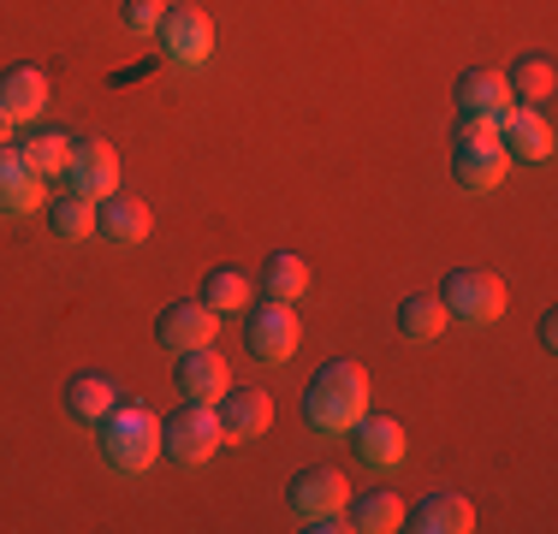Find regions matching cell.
<instances>
[{
	"label": "cell",
	"mask_w": 558,
	"mask_h": 534,
	"mask_svg": "<svg viewBox=\"0 0 558 534\" xmlns=\"http://www.w3.org/2000/svg\"><path fill=\"white\" fill-rule=\"evenodd\" d=\"M404 529H416V534H470L475 529V505L463 499V493H428L416 511L404 505Z\"/></svg>",
	"instance_id": "obj_17"
},
{
	"label": "cell",
	"mask_w": 558,
	"mask_h": 534,
	"mask_svg": "<svg viewBox=\"0 0 558 534\" xmlns=\"http://www.w3.org/2000/svg\"><path fill=\"white\" fill-rule=\"evenodd\" d=\"M344 523L363 529V534H392V529H404V499L392 487L356 493V499H344Z\"/></svg>",
	"instance_id": "obj_21"
},
{
	"label": "cell",
	"mask_w": 558,
	"mask_h": 534,
	"mask_svg": "<svg viewBox=\"0 0 558 534\" xmlns=\"http://www.w3.org/2000/svg\"><path fill=\"white\" fill-rule=\"evenodd\" d=\"M344 499H351V487H344V475L333 463H315V470H298L286 487V505L298 523H315V517H333L344 511Z\"/></svg>",
	"instance_id": "obj_8"
},
{
	"label": "cell",
	"mask_w": 558,
	"mask_h": 534,
	"mask_svg": "<svg viewBox=\"0 0 558 534\" xmlns=\"http://www.w3.org/2000/svg\"><path fill=\"white\" fill-rule=\"evenodd\" d=\"M43 107H48V77L36 72V65H7V72H0V119L31 125Z\"/></svg>",
	"instance_id": "obj_18"
},
{
	"label": "cell",
	"mask_w": 558,
	"mask_h": 534,
	"mask_svg": "<svg viewBox=\"0 0 558 534\" xmlns=\"http://www.w3.org/2000/svg\"><path fill=\"white\" fill-rule=\"evenodd\" d=\"M119 404V380L113 374H72L65 380V416H72L77 427H101V416Z\"/></svg>",
	"instance_id": "obj_20"
},
{
	"label": "cell",
	"mask_w": 558,
	"mask_h": 534,
	"mask_svg": "<svg viewBox=\"0 0 558 534\" xmlns=\"http://www.w3.org/2000/svg\"><path fill=\"white\" fill-rule=\"evenodd\" d=\"M149 232H155L149 203H137V196H119V191L96 203V238H108V244L131 250V244H143Z\"/></svg>",
	"instance_id": "obj_14"
},
{
	"label": "cell",
	"mask_w": 558,
	"mask_h": 534,
	"mask_svg": "<svg viewBox=\"0 0 558 534\" xmlns=\"http://www.w3.org/2000/svg\"><path fill=\"white\" fill-rule=\"evenodd\" d=\"M48 226H54L60 238H72V244L96 238V196H84V191H60L54 203H48Z\"/></svg>",
	"instance_id": "obj_25"
},
{
	"label": "cell",
	"mask_w": 558,
	"mask_h": 534,
	"mask_svg": "<svg viewBox=\"0 0 558 534\" xmlns=\"http://www.w3.org/2000/svg\"><path fill=\"white\" fill-rule=\"evenodd\" d=\"M172 380H179V392L191 398V404H220L226 386H232V368H226V356L215 344H196V351H179Z\"/></svg>",
	"instance_id": "obj_12"
},
{
	"label": "cell",
	"mask_w": 558,
	"mask_h": 534,
	"mask_svg": "<svg viewBox=\"0 0 558 534\" xmlns=\"http://www.w3.org/2000/svg\"><path fill=\"white\" fill-rule=\"evenodd\" d=\"M161 0H125V7H119V24H125L131 36H155V24H161Z\"/></svg>",
	"instance_id": "obj_28"
},
{
	"label": "cell",
	"mask_w": 558,
	"mask_h": 534,
	"mask_svg": "<svg viewBox=\"0 0 558 534\" xmlns=\"http://www.w3.org/2000/svg\"><path fill=\"white\" fill-rule=\"evenodd\" d=\"M215 416H220V434H226V439L250 446V439L268 434V422H274V398L262 392V386H226V398L215 404Z\"/></svg>",
	"instance_id": "obj_10"
},
{
	"label": "cell",
	"mask_w": 558,
	"mask_h": 534,
	"mask_svg": "<svg viewBox=\"0 0 558 534\" xmlns=\"http://www.w3.org/2000/svg\"><path fill=\"white\" fill-rule=\"evenodd\" d=\"M96 439H101V458H108L113 475H149L155 458H161V416L119 398L108 416H101Z\"/></svg>",
	"instance_id": "obj_2"
},
{
	"label": "cell",
	"mask_w": 558,
	"mask_h": 534,
	"mask_svg": "<svg viewBox=\"0 0 558 534\" xmlns=\"http://www.w3.org/2000/svg\"><path fill=\"white\" fill-rule=\"evenodd\" d=\"M298 344H303V320H298L291 303L268 298V303H256V310H250V320H244V351L256 356V363L279 368V363H291V356H298Z\"/></svg>",
	"instance_id": "obj_6"
},
{
	"label": "cell",
	"mask_w": 558,
	"mask_h": 534,
	"mask_svg": "<svg viewBox=\"0 0 558 534\" xmlns=\"http://www.w3.org/2000/svg\"><path fill=\"white\" fill-rule=\"evenodd\" d=\"M499 143H505V155H511V160H547L553 155L547 107H523V101H517L511 113H505V125H499Z\"/></svg>",
	"instance_id": "obj_15"
},
{
	"label": "cell",
	"mask_w": 558,
	"mask_h": 534,
	"mask_svg": "<svg viewBox=\"0 0 558 534\" xmlns=\"http://www.w3.org/2000/svg\"><path fill=\"white\" fill-rule=\"evenodd\" d=\"M220 446H226V434H220L215 404H191V398H184V410H172V416L161 422V458H172L179 470L208 463Z\"/></svg>",
	"instance_id": "obj_4"
},
{
	"label": "cell",
	"mask_w": 558,
	"mask_h": 534,
	"mask_svg": "<svg viewBox=\"0 0 558 534\" xmlns=\"http://www.w3.org/2000/svg\"><path fill=\"white\" fill-rule=\"evenodd\" d=\"M250 298H256V279H250L244 267H208V279H203V303H208L215 315L250 310Z\"/></svg>",
	"instance_id": "obj_23"
},
{
	"label": "cell",
	"mask_w": 558,
	"mask_h": 534,
	"mask_svg": "<svg viewBox=\"0 0 558 534\" xmlns=\"http://www.w3.org/2000/svg\"><path fill=\"white\" fill-rule=\"evenodd\" d=\"M368 416V368L351 356H333L327 368H315L310 392H303V422L315 434H351Z\"/></svg>",
	"instance_id": "obj_1"
},
{
	"label": "cell",
	"mask_w": 558,
	"mask_h": 534,
	"mask_svg": "<svg viewBox=\"0 0 558 534\" xmlns=\"http://www.w3.org/2000/svg\"><path fill=\"white\" fill-rule=\"evenodd\" d=\"M215 310H208V303L203 298H179V303H167V310L161 315H155V339H161L167 344V351L172 356H179V351H196V344H215Z\"/></svg>",
	"instance_id": "obj_11"
},
{
	"label": "cell",
	"mask_w": 558,
	"mask_h": 534,
	"mask_svg": "<svg viewBox=\"0 0 558 534\" xmlns=\"http://www.w3.org/2000/svg\"><path fill=\"white\" fill-rule=\"evenodd\" d=\"M505 172H511V155H505L499 131L470 125V119H463L458 143H451V179H458L463 191H499Z\"/></svg>",
	"instance_id": "obj_5"
},
{
	"label": "cell",
	"mask_w": 558,
	"mask_h": 534,
	"mask_svg": "<svg viewBox=\"0 0 558 534\" xmlns=\"http://www.w3.org/2000/svg\"><path fill=\"white\" fill-rule=\"evenodd\" d=\"M351 451L363 470H398L404 463V427L392 416H363L351 427Z\"/></svg>",
	"instance_id": "obj_16"
},
{
	"label": "cell",
	"mask_w": 558,
	"mask_h": 534,
	"mask_svg": "<svg viewBox=\"0 0 558 534\" xmlns=\"http://www.w3.org/2000/svg\"><path fill=\"white\" fill-rule=\"evenodd\" d=\"M541 344H547V351L558 344V315H541Z\"/></svg>",
	"instance_id": "obj_29"
},
{
	"label": "cell",
	"mask_w": 558,
	"mask_h": 534,
	"mask_svg": "<svg viewBox=\"0 0 558 534\" xmlns=\"http://www.w3.org/2000/svg\"><path fill=\"white\" fill-rule=\"evenodd\" d=\"M446 303L440 298H428V291H416V298H404L398 303V332H404L410 344H434L446 332Z\"/></svg>",
	"instance_id": "obj_24"
},
{
	"label": "cell",
	"mask_w": 558,
	"mask_h": 534,
	"mask_svg": "<svg viewBox=\"0 0 558 534\" xmlns=\"http://www.w3.org/2000/svg\"><path fill=\"white\" fill-rule=\"evenodd\" d=\"M511 107H517V96H511V84H505V72H487V65H475V72L458 77V113L470 119V125L499 131Z\"/></svg>",
	"instance_id": "obj_9"
},
{
	"label": "cell",
	"mask_w": 558,
	"mask_h": 534,
	"mask_svg": "<svg viewBox=\"0 0 558 534\" xmlns=\"http://www.w3.org/2000/svg\"><path fill=\"white\" fill-rule=\"evenodd\" d=\"M155 36H161L167 60L172 65H208V53H215V24H208L203 7H172L161 12V24H155Z\"/></svg>",
	"instance_id": "obj_7"
},
{
	"label": "cell",
	"mask_w": 558,
	"mask_h": 534,
	"mask_svg": "<svg viewBox=\"0 0 558 534\" xmlns=\"http://www.w3.org/2000/svg\"><path fill=\"white\" fill-rule=\"evenodd\" d=\"M262 291L279 303H298L303 291H310V262L291 256V250H274V256L262 262Z\"/></svg>",
	"instance_id": "obj_26"
},
{
	"label": "cell",
	"mask_w": 558,
	"mask_h": 534,
	"mask_svg": "<svg viewBox=\"0 0 558 534\" xmlns=\"http://www.w3.org/2000/svg\"><path fill=\"white\" fill-rule=\"evenodd\" d=\"M65 184L72 191H84V196H113L119 191V155H113V143H101V137H89V143H72V160H65Z\"/></svg>",
	"instance_id": "obj_13"
},
{
	"label": "cell",
	"mask_w": 558,
	"mask_h": 534,
	"mask_svg": "<svg viewBox=\"0 0 558 534\" xmlns=\"http://www.w3.org/2000/svg\"><path fill=\"white\" fill-rule=\"evenodd\" d=\"M0 149H12V119H0Z\"/></svg>",
	"instance_id": "obj_30"
},
{
	"label": "cell",
	"mask_w": 558,
	"mask_h": 534,
	"mask_svg": "<svg viewBox=\"0 0 558 534\" xmlns=\"http://www.w3.org/2000/svg\"><path fill=\"white\" fill-rule=\"evenodd\" d=\"M19 155H24V167H31V172L54 179V172H65V160H72V137H65V131H36V137L19 143Z\"/></svg>",
	"instance_id": "obj_27"
},
{
	"label": "cell",
	"mask_w": 558,
	"mask_h": 534,
	"mask_svg": "<svg viewBox=\"0 0 558 534\" xmlns=\"http://www.w3.org/2000/svg\"><path fill=\"white\" fill-rule=\"evenodd\" d=\"M43 203H48L43 172L24 167L19 143H12V149H0V214H36Z\"/></svg>",
	"instance_id": "obj_19"
},
{
	"label": "cell",
	"mask_w": 558,
	"mask_h": 534,
	"mask_svg": "<svg viewBox=\"0 0 558 534\" xmlns=\"http://www.w3.org/2000/svg\"><path fill=\"white\" fill-rule=\"evenodd\" d=\"M434 298H440L446 315L463 320V327H494L505 315V279L487 274V267H451Z\"/></svg>",
	"instance_id": "obj_3"
},
{
	"label": "cell",
	"mask_w": 558,
	"mask_h": 534,
	"mask_svg": "<svg viewBox=\"0 0 558 534\" xmlns=\"http://www.w3.org/2000/svg\"><path fill=\"white\" fill-rule=\"evenodd\" d=\"M505 84H511V96L523 107H547L553 89H558V65L547 60V53H523V60L505 72Z\"/></svg>",
	"instance_id": "obj_22"
}]
</instances>
